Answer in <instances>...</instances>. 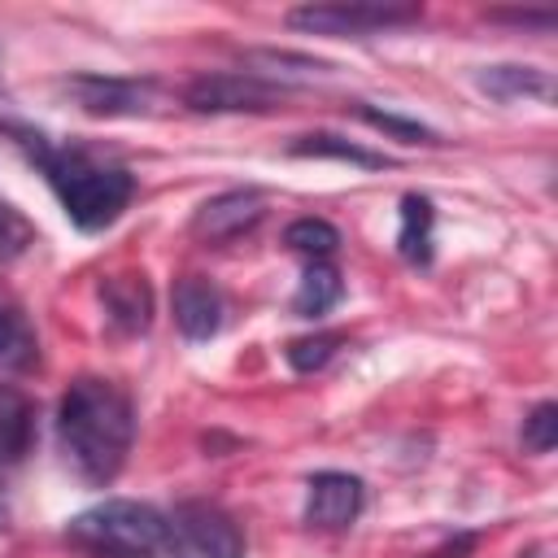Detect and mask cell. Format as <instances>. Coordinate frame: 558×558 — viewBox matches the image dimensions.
I'll use <instances>...</instances> for the list:
<instances>
[{"instance_id": "obj_1", "label": "cell", "mask_w": 558, "mask_h": 558, "mask_svg": "<svg viewBox=\"0 0 558 558\" xmlns=\"http://www.w3.org/2000/svg\"><path fill=\"white\" fill-rule=\"evenodd\" d=\"M0 135H9L31 157V166H39V174L57 192L65 218L87 235L113 227L122 218V209L131 205V196H135V174L122 161L105 157L100 148L57 144L44 131L17 126V122H0Z\"/></svg>"}, {"instance_id": "obj_2", "label": "cell", "mask_w": 558, "mask_h": 558, "mask_svg": "<svg viewBox=\"0 0 558 558\" xmlns=\"http://www.w3.org/2000/svg\"><path fill=\"white\" fill-rule=\"evenodd\" d=\"M57 445L83 484H109L135 445L131 397L100 375H78L57 405Z\"/></svg>"}, {"instance_id": "obj_3", "label": "cell", "mask_w": 558, "mask_h": 558, "mask_svg": "<svg viewBox=\"0 0 558 558\" xmlns=\"http://www.w3.org/2000/svg\"><path fill=\"white\" fill-rule=\"evenodd\" d=\"M65 541L87 558H157L170 549V519L131 497H109L65 523Z\"/></svg>"}, {"instance_id": "obj_4", "label": "cell", "mask_w": 558, "mask_h": 558, "mask_svg": "<svg viewBox=\"0 0 558 558\" xmlns=\"http://www.w3.org/2000/svg\"><path fill=\"white\" fill-rule=\"evenodd\" d=\"M423 9L418 4H379V0H357V4H296L288 9V26L305 31V35H375V31H392V26H410L418 22Z\"/></svg>"}, {"instance_id": "obj_5", "label": "cell", "mask_w": 558, "mask_h": 558, "mask_svg": "<svg viewBox=\"0 0 558 558\" xmlns=\"http://www.w3.org/2000/svg\"><path fill=\"white\" fill-rule=\"evenodd\" d=\"M70 100L92 118H148L166 105V92L153 78H118V74H70L61 83Z\"/></svg>"}, {"instance_id": "obj_6", "label": "cell", "mask_w": 558, "mask_h": 558, "mask_svg": "<svg viewBox=\"0 0 558 558\" xmlns=\"http://www.w3.org/2000/svg\"><path fill=\"white\" fill-rule=\"evenodd\" d=\"M170 549L196 558H244V532L214 501H179L170 514Z\"/></svg>"}, {"instance_id": "obj_7", "label": "cell", "mask_w": 558, "mask_h": 558, "mask_svg": "<svg viewBox=\"0 0 558 558\" xmlns=\"http://www.w3.org/2000/svg\"><path fill=\"white\" fill-rule=\"evenodd\" d=\"M283 100V87L248 74V70H227V74H201L183 87V105L196 113H266Z\"/></svg>"}, {"instance_id": "obj_8", "label": "cell", "mask_w": 558, "mask_h": 558, "mask_svg": "<svg viewBox=\"0 0 558 558\" xmlns=\"http://www.w3.org/2000/svg\"><path fill=\"white\" fill-rule=\"evenodd\" d=\"M262 218H266V196L257 187H231V192L209 196L192 214V231L205 244H222V240H235V235L253 231Z\"/></svg>"}, {"instance_id": "obj_9", "label": "cell", "mask_w": 558, "mask_h": 558, "mask_svg": "<svg viewBox=\"0 0 558 558\" xmlns=\"http://www.w3.org/2000/svg\"><path fill=\"white\" fill-rule=\"evenodd\" d=\"M366 488L349 471H318L305 484V523L310 527H349L362 514Z\"/></svg>"}, {"instance_id": "obj_10", "label": "cell", "mask_w": 558, "mask_h": 558, "mask_svg": "<svg viewBox=\"0 0 558 558\" xmlns=\"http://www.w3.org/2000/svg\"><path fill=\"white\" fill-rule=\"evenodd\" d=\"M170 310H174V327L187 336V340H214L222 331V292L205 279V275H183L174 279V292H170Z\"/></svg>"}, {"instance_id": "obj_11", "label": "cell", "mask_w": 558, "mask_h": 558, "mask_svg": "<svg viewBox=\"0 0 558 558\" xmlns=\"http://www.w3.org/2000/svg\"><path fill=\"white\" fill-rule=\"evenodd\" d=\"M100 305H105V318L113 323V331H122V336H140L153 323V288L140 270L100 279Z\"/></svg>"}, {"instance_id": "obj_12", "label": "cell", "mask_w": 558, "mask_h": 558, "mask_svg": "<svg viewBox=\"0 0 558 558\" xmlns=\"http://www.w3.org/2000/svg\"><path fill=\"white\" fill-rule=\"evenodd\" d=\"M35 445V405L13 384H0V480L22 466Z\"/></svg>"}, {"instance_id": "obj_13", "label": "cell", "mask_w": 558, "mask_h": 558, "mask_svg": "<svg viewBox=\"0 0 558 558\" xmlns=\"http://www.w3.org/2000/svg\"><path fill=\"white\" fill-rule=\"evenodd\" d=\"M480 92H488L493 100L510 105V100H554V78L536 65H519V61H497V65H480L475 70Z\"/></svg>"}, {"instance_id": "obj_14", "label": "cell", "mask_w": 558, "mask_h": 558, "mask_svg": "<svg viewBox=\"0 0 558 558\" xmlns=\"http://www.w3.org/2000/svg\"><path fill=\"white\" fill-rule=\"evenodd\" d=\"M432 227H436L432 201L418 192H405L401 196V231H397V253L405 266H432Z\"/></svg>"}, {"instance_id": "obj_15", "label": "cell", "mask_w": 558, "mask_h": 558, "mask_svg": "<svg viewBox=\"0 0 558 558\" xmlns=\"http://www.w3.org/2000/svg\"><path fill=\"white\" fill-rule=\"evenodd\" d=\"M288 153H292V157H327V161H349V166H362V170H384V166H392V157L371 153V148H362V144L344 140V135H331V131H310V135H296V140L288 144Z\"/></svg>"}, {"instance_id": "obj_16", "label": "cell", "mask_w": 558, "mask_h": 558, "mask_svg": "<svg viewBox=\"0 0 558 558\" xmlns=\"http://www.w3.org/2000/svg\"><path fill=\"white\" fill-rule=\"evenodd\" d=\"M39 362V336L22 305H0V371H31Z\"/></svg>"}, {"instance_id": "obj_17", "label": "cell", "mask_w": 558, "mask_h": 558, "mask_svg": "<svg viewBox=\"0 0 558 558\" xmlns=\"http://www.w3.org/2000/svg\"><path fill=\"white\" fill-rule=\"evenodd\" d=\"M340 296H344L340 270L327 266V262H310L301 283H296V292H292V314L296 318H323Z\"/></svg>"}, {"instance_id": "obj_18", "label": "cell", "mask_w": 558, "mask_h": 558, "mask_svg": "<svg viewBox=\"0 0 558 558\" xmlns=\"http://www.w3.org/2000/svg\"><path fill=\"white\" fill-rule=\"evenodd\" d=\"M283 244L310 262H327L340 248V231L327 218H292L283 231Z\"/></svg>"}, {"instance_id": "obj_19", "label": "cell", "mask_w": 558, "mask_h": 558, "mask_svg": "<svg viewBox=\"0 0 558 558\" xmlns=\"http://www.w3.org/2000/svg\"><path fill=\"white\" fill-rule=\"evenodd\" d=\"M353 113H357L366 126H375V131H384V135H392V140H401V144H440V131L423 126L418 118H401V113L375 109V105H366V100H357Z\"/></svg>"}, {"instance_id": "obj_20", "label": "cell", "mask_w": 558, "mask_h": 558, "mask_svg": "<svg viewBox=\"0 0 558 558\" xmlns=\"http://www.w3.org/2000/svg\"><path fill=\"white\" fill-rule=\"evenodd\" d=\"M340 344H344V336H340V331H314V336H296V340H288L283 357H288V366H292V371L314 375V371H323V366L340 353Z\"/></svg>"}, {"instance_id": "obj_21", "label": "cell", "mask_w": 558, "mask_h": 558, "mask_svg": "<svg viewBox=\"0 0 558 558\" xmlns=\"http://www.w3.org/2000/svg\"><path fill=\"white\" fill-rule=\"evenodd\" d=\"M554 445H558V405L554 401H541L523 418V449L527 453H549Z\"/></svg>"}, {"instance_id": "obj_22", "label": "cell", "mask_w": 558, "mask_h": 558, "mask_svg": "<svg viewBox=\"0 0 558 558\" xmlns=\"http://www.w3.org/2000/svg\"><path fill=\"white\" fill-rule=\"evenodd\" d=\"M31 244H35V227H31V218H26L22 209H13V205L0 201V262L22 257Z\"/></svg>"}, {"instance_id": "obj_23", "label": "cell", "mask_w": 558, "mask_h": 558, "mask_svg": "<svg viewBox=\"0 0 558 558\" xmlns=\"http://www.w3.org/2000/svg\"><path fill=\"white\" fill-rule=\"evenodd\" d=\"M493 22H514V26H536V31H549L554 26V13L549 9H497V13H488Z\"/></svg>"}, {"instance_id": "obj_24", "label": "cell", "mask_w": 558, "mask_h": 558, "mask_svg": "<svg viewBox=\"0 0 558 558\" xmlns=\"http://www.w3.org/2000/svg\"><path fill=\"white\" fill-rule=\"evenodd\" d=\"M471 545H475V536H471V532H462L458 541H449V545H440V549H436L432 558H462V554H466Z\"/></svg>"}, {"instance_id": "obj_25", "label": "cell", "mask_w": 558, "mask_h": 558, "mask_svg": "<svg viewBox=\"0 0 558 558\" xmlns=\"http://www.w3.org/2000/svg\"><path fill=\"white\" fill-rule=\"evenodd\" d=\"M9 523V497H4V480H0V527Z\"/></svg>"}, {"instance_id": "obj_26", "label": "cell", "mask_w": 558, "mask_h": 558, "mask_svg": "<svg viewBox=\"0 0 558 558\" xmlns=\"http://www.w3.org/2000/svg\"><path fill=\"white\" fill-rule=\"evenodd\" d=\"M0 87H4V48H0Z\"/></svg>"}]
</instances>
